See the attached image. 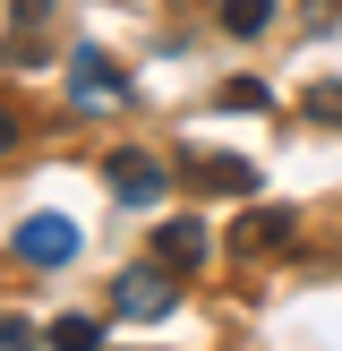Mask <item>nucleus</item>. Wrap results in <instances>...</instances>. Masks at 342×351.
<instances>
[{"mask_svg":"<svg viewBox=\"0 0 342 351\" xmlns=\"http://www.w3.org/2000/svg\"><path fill=\"white\" fill-rule=\"evenodd\" d=\"M68 95H77L86 112H94V103H129V77H120V60L103 43H77L68 51Z\"/></svg>","mask_w":342,"mask_h":351,"instance_id":"obj_1","label":"nucleus"},{"mask_svg":"<svg viewBox=\"0 0 342 351\" xmlns=\"http://www.w3.org/2000/svg\"><path fill=\"white\" fill-rule=\"evenodd\" d=\"M291 240H300V215H291V206H256V215L231 223V257H274V249H291Z\"/></svg>","mask_w":342,"mask_h":351,"instance_id":"obj_2","label":"nucleus"},{"mask_svg":"<svg viewBox=\"0 0 342 351\" xmlns=\"http://www.w3.org/2000/svg\"><path fill=\"white\" fill-rule=\"evenodd\" d=\"M17 257H26V266H68V257H77V223L68 215H26L17 223Z\"/></svg>","mask_w":342,"mask_h":351,"instance_id":"obj_3","label":"nucleus"},{"mask_svg":"<svg viewBox=\"0 0 342 351\" xmlns=\"http://www.w3.org/2000/svg\"><path fill=\"white\" fill-rule=\"evenodd\" d=\"M111 300H120V317H137V326L171 317V283H163L154 266H129V274H120V291H111Z\"/></svg>","mask_w":342,"mask_h":351,"instance_id":"obj_4","label":"nucleus"},{"mask_svg":"<svg viewBox=\"0 0 342 351\" xmlns=\"http://www.w3.org/2000/svg\"><path fill=\"white\" fill-rule=\"evenodd\" d=\"M180 171H188L197 189H222V197H248V189H256V171L231 163V154H180Z\"/></svg>","mask_w":342,"mask_h":351,"instance_id":"obj_5","label":"nucleus"},{"mask_svg":"<svg viewBox=\"0 0 342 351\" xmlns=\"http://www.w3.org/2000/svg\"><path fill=\"white\" fill-rule=\"evenodd\" d=\"M111 189H120V197H129V206H146V197H163V163H154V154H111Z\"/></svg>","mask_w":342,"mask_h":351,"instance_id":"obj_6","label":"nucleus"},{"mask_svg":"<svg viewBox=\"0 0 342 351\" xmlns=\"http://www.w3.org/2000/svg\"><path fill=\"white\" fill-rule=\"evenodd\" d=\"M154 257H163V266H197V257H205V223L197 215H171L163 232H154Z\"/></svg>","mask_w":342,"mask_h":351,"instance_id":"obj_7","label":"nucleus"},{"mask_svg":"<svg viewBox=\"0 0 342 351\" xmlns=\"http://www.w3.org/2000/svg\"><path fill=\"white\" fill-rule=\"evenodd\" d=\"M308 120H325V129H342V77H308Z\"/></svg>","mask_w":342,"mask_h":351,"instance_id":"obj_8","label":"nucleus"},{"mask_svg":"<svg viewBox=\"0 0 342 351\" xmlns=\"http://www.w3.org/2000/svg\"><path fill=\"white\" fill-rule=\"evenodd\" d=\"M51 351H103V326L94 317H60L51 326Z\"/></svg>","mask_w":342,"mask_h":351,"instance_id":"obj_9","label":"nucleus"},{"mask_svg":"<svg viewBox=\"0 0 342 351\" xmlns=\"http://www.w3.org/2000/svg\"><path fill=\"white\" fill-rule=\"evenodd\" d=\"M265 17H274V0H222V26L231 34H256Z\"/></svg>","mask_w":342,"mask_h":351,"instance_id":"obj_10","label":"nucleus"},{"mask_svg":"<svg viewBox=\"0 0 342 351\" xmlns=\"http://www.w3.org/2000/svg\"><path fill=\"white\" fill-rule=\"evenodd\" d=\"M0 351H34V326L9 317V308H0Z\"/></svg>","mask_w":342,"mask_h":351,"instance_id":"obj_11","label":"nucleus"},{"mask_svg":"<svg viewBox=\"0 0 342 351\" xmlns=\"http://www.w3.org/2000/svg\"><path fill=\"white\" fill-rule=\"evenodd\" d=\"M9 146H17V112L0 103V154H9Z\"/></svg>","mask_w":342,"mask_h":351,"instance_id":"obj_12","label":"nucleus"}]
</instances>
